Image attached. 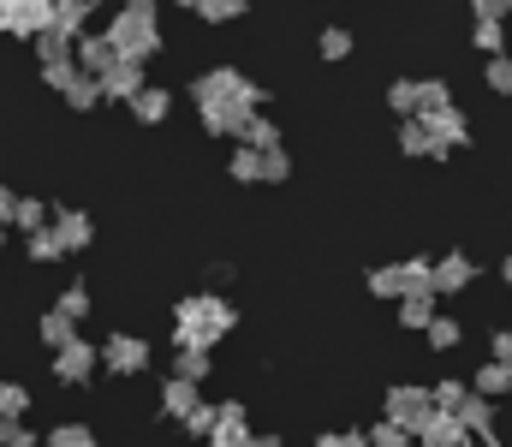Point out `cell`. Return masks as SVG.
Returning <instances> with one entry per match:
<instances>
[{"label":"cell","mask_w":512,"mask_h":447,"mask_svg":"<svg viewBox=\"0 0 512 447\" xmlns=\"http://www.w3.org/2000/svg\"><path fill=\"white\" fill-rule=\"evenodd\" d=\"M429 412H435V406H429V388H423V382H393V388H387V424L417 430Z\"/></svg>","instance_id":"cell-7"},{"label":"cell","mask_w":512,"mask_h":447,"mask_svg":"<svg viewBox=\"0 0 512 447\" xmlns=\"http://www.w3.org/2000/svg\"><path fill=\"white\" fill-rule=\"evenodd\" d=\"M233 322H239V310L221 293H191L173 304V340H179V352H191V346L215 352V340H227Z\"/></svg>","instance_id":"cell-1"},{"label":"cell","mask_w":512,"mask_h":447,"mask_svg":"<svg viewBox=\"0 0 512 447\" xmlns=\"http://www.w3.org/2000/svg\"><path fill=\"white\" fill-rule=\"evenodd\" d=\"M54 310H60L66 322H84V316H90V281H72V287L60 293V304H54Z\"/></svg>","instance_id":"cell-29"},{"label":"cell","mask_w":512,"mask_h":447,"mask_svg":"<svg viewBox=\"0 0 512 447\" xmlns=\"http://www.w3.org/2000/svg\"><path fill=\"white\" fill-rule=\"evenodd\" d=\"M36 60H42V84H48V90H66L72 72H78L72 42H66L60 30H42V36H36Z\"/></svg>","instance_id":"cell-5"},{"label":"cell","mask_w":512,"mask_h":447,"mask_svg":"<svg viewBox=\"0 0 512 447\" xmlns=\"http://www.w3.org/2000/svg\"><path fill=\"white\" fill-rule=\"evenodd\" d=\"M292 173V155L286 149H262V185H280Z\"/></svg>","instance_id":"cell-41"},{"label":"cell","mask_w":512,"mask_h":447,"mask_svg":"<svg viewBox=\"0 0 512 447\" xmlns=\"http://www.w3.org/2000/svg\"><path fill=\"white\" fill-rule=\"evenodd\" d=\"M251 447H286L280 436H251Z\"/></svg>","instance_id":"cell-50"},{"label":"cell","mask_w":512,"mask_h":447,"mask_svg":"<svg viewBox=\"0 0 512 447\" xmlns=\"http://www.w3.org/2000/svg\"><path fill=\"white\" fill-rule=\"evenodd\" d=\"M501 18H512V0H501Z\"/></svg>","instance_id":"cell-52"},{"label":"cell","mask_w":512,"mask_h":447,"mask_svg":"<svg viewBox=\"0 0 512 447\" xmlns=\"http://www.w3.org/2000/svg\"><path fill=\"white\" fill-rule=\"evenodd\" d=\"M465 287H477V263H471L465 251H447V257H435V263H429V293H435V298L465 293Z\"/></svg>","instance_id":"cell-10"},{"label":"cell","mask_w":512,"mask_h":447,"mask_svg":"<svg viewBox=\"0 0 512 447\" xmlns=\"http://www.w3.org/2000/svg\"><path fill=\"white\" fill-rule=\"evenodd\" d=\"M245 90H251V78H245L239 66H209V72H197V78H191V102H197V108L239 102Z\"/></svg>","instance_id":"cell-3"},{"label":"cell","mask_w":512,"mask_h":447,"mask_svg":"<svg viewBox=\"0 0 512 447\" xmlns=\"http://www.w3.org/2000/svg\"><path fill=\"white\" fill-rule=\"evenodd\" d=\"M417 126H423V138H429V161H447L453 149L471 138V126H465V114H459V108H441V114H417Z\"/></svg>","instance_id":"cell-4"},{"label":"cell","mask_w":512,"mask_h":447,"mask_svg":"<svg viewBox=\"0 0 512 447\" xmlns=\"http://www.w3.org/2000/svg\"><path fill=\"white\" fill-rule=\"evenodd\" d=\"M310 447H340V430H322V436H316Z\"/></svg>","instance_id":"cell-49"},{"label":"cell","mask_w":512,"mask_h":447,"mask_svg":"<svg viewBox=\"0 0 512 447\" xmlns=\"http://www.w3.org/2000/svg\"><path fill=\"white\" fill-rule=\"evenodd\" d=\"M501 281H507V287H512V257H507V263H501Z\"/></svg>","instance_id":"cell-51"},{"label":"cell","mask_w":512,"mask_h":447,"mask_svg":"<svg viewBox=\"0 0 512 447\" xmlns=\"http://www.w3.org/2000/svg\"><path fill=\"white\" fill-rule=\"evenodd\" d=\"M411 442H417V447H465V430H459V418H447V412H429V418L411 430Z\"/></svg>","instance_id":"cell-14"},{"label":"cell","mask_w":512,"mask_h":447,"mask_svg":"<svg viewBox=\"0 0 512 447\" xmlns=\"http://www.w3.org/2000/svg\"><path fill=\"white\" fill-rule=\"evenodd\" d=\"M126 108H131V120H137V126H161V120L173 114V90H161V84H143Z\"/></svg>","instance_id":"cell-13"},{"label":"cell","mask_w":512,"mask_h":447,"mask_svg":"<svg viewBox=\"0 0 512 447\" xmlns=\"http://www.w3.org/2000/svg\"><path fill=\"white\" fill-rule=\"evenodd\" d=\"M239 149H256V155H262V149H280V126L262 120V114H251V126L239 132Z\"/></svg>","instance_id":"cell-25"},{"label":"cell","mask_w":512,"mask_h":447,"mask_svg":"<svg viewBox=\"0 0 512 447\" xmlns=\"http://www.w3.org/2000/svg\"><path fill=\"white\" fill-rule=\"evenodd\" d=\"M435 316H441V310H435V293H411V298H399V328H417V334H423V328H429Z\"/></svg>","instance_id":"cell-19"},{"label":"cell","mask_w":512,"mask_h":447,"mask_svg":"<svg viewBox=\"0 0 512 447\" xmlns=\"http://www.w3.org/2000/svg\"><path fill=\"white\" fill-rule=\"evenodd\" d=\"M251 418H245V406L239 400H227L221 406V418H215V430H209V447H251Z\"/></svg>","instance_id":"cell-11"},{"label":"cell","mask_w":512,"mask_h":447,"mask_svg":"<svg viewBox=\"0 0 512 447\" xmlns=\"http://www.w3.org/2000/svg\"><path fill=\"white\" fill-rule=\"evenodd\" d=\"M459 430H465V442H471V436H489V430H495V406L471 394V400L459 406Z\"/></svg>","instance_id":"cell-20"},{"label":"cell","mask_w":512,"mask_h":447,"mask_svg":"<svg viewBox=\"0 0 512 447\" xmlns=\"http://www.w3.org/2000/svg\"><path fill=\"white\" fill-rule=\"evenodd\" d=\"M387 108L411 120V114H417V78H393V84H387Z\"/></svg>","instance_id":"cell-31"},{"label":"cell","mask_w":512,"mask_h":447,"mask_svg":"<svg viewBox=\"0 0 512 447\" xmlns=\"http://www.w3.org/2000/svg\"><path fill=\"white\" fill-rule=\"evenodd\" d=\"M191 6V18H203V24H233V18H245V0H185Z\"/></svg>","instance_id":"cell-22"},{"label":"cell","mask_w":512,"mask_h":447,"mask_svg":"<svg viewBox=\"0 0 512 447\" xmlns=\"http://www.w3.org/2000/svg\"><path fill=\"white\" fill-rule=\"evenodd\" d=\"M340 447H370V430H340Z\"/></svg>","instance_id":"cell-48"},{"label":"cell","mask_w":512,"mask_h":447,"mask_svg":"<svg viewBox=\"0 0 512 447\" xmlns=\"http://www.w3.org/2000/svg\"><path fill=\"white\" fill-rule=\"evenodd\" d=\"M316 48H322V60H346V54H352V30H340V24H328Z\"/></svg>","instance_id":"cell-37"},{"label":"cell","mask_w":512,"mask_h":447,"mask_svg":"<svg viewBox=\"0 0 512 447\" xmlns=\"http://www.w3.org/2000/svg\"><path fill=\"white\" fill-rule=\"evenodd\" d=\"M12 227H18V233H42V227H48L42 197H18V203H12Z\"/></svg>","instance_id":"cell-26"},{"label":"cell","mask_w":512,"mask_h":447,"mask_svg":"<svg viewBox=\"0 0 512 447\" xmlns=\"http://www.w3.org/2000/svg\"><path fill=\"white\" fill-rule=\"evenodd\" d=\"M423 334H429V346H435V352H453V346H459V334H465V328H459V322H453V316H435V322H429V328H423Z\"/></svg>","instance_id":"cell-33"},{"label":"cell","mask_w":512,"mask_h":447,"mask_svg":"<svg viewBox=\"0 0 512 447\" xmlns=\"http://www.w3.org/2000/svg\"><path fill=\"white\" fill-rule=\"evenodd\" d=\"M0 447H42V442H36L24 424H0Z\"/></svg>","instance_id":"cell-46"},{"label":"cell","mask_w":512,"mask_h":447,"mask_svg":"<svg viewBox=\"0 0 512 447\" xmlns=\"http://www.w3.org/2000/svg\"><path fill=\"white\" fill-rule=\"evenodd\" d=\"M197 400H203V394H197V382H179V376H167V382H161V412H167V418H185Z\"/></svg>","instance_id":"cell-18"},{"label":"cell","mask_w":512,"mask_h":447,"mask_svg":"<svg viewBox=\"0 0 512 447\" xmlns=\"http://www.w3.org/2000/svg\"><path fill=\"white\" fill-rule=\"evenodd\" d=\"M399 281H405V298L429 293V263H423V257H405V263H399Z\"/></svg>","instance_id":"cell-40"},{"label":"cell","mask_w":512,"mask_h":447,"mask_svg":"<svg viewBox=\"0 0 512 447\" xmlns=\"http://www.w3.org/2000/svg\"><path fill=\"white\" fill-rule=\"evenodd\" d=\"M370 447H417V442H411V430H399V424H387L382 418V424L370 430Z\"/></svg>","instance_id":"cell-43"},{"label":"cell","mask_w":512,"mask_h":447,"mask_svg":"<svg viewBox=\"0 0 512 447\" xmlns=\"http://www.w3.org/2000/svg\"><path fill=\"white\" fill-rule=\"evenodd\" d=\"M48 30H60L66 42L90 36V0H54V18H48Z\"/></svg>","instance_id":"cell-15"},{"label":"cell","mask_w":512,"mask_h":447,"mask_svg":"<svg viewBox=\"0 0 512 447\" xmlns=\"http://www.w3.org/2000/svg\"><path fill=\"white\" fill-rule=\"evenodd\" d=\"M399 149H405V155H429V138H423V126H417V120H405V126H399Z\"/></svg>","instance_id":"cell-44"},{"label":"cell","mask_w":512,"mask_h":447,"mask_svg":"<svg viewBox=\"0 0 512 447\" xmlns=\"http://www.w3.org/2000/svg\"><path fill=\"white\" fill-rule=\"evenodd\" d=\"M36 334H42V346H48V352H60V346H72V340H78V322H66L60 310H42V328H36Z\"/></svg>","instance_id":"cell-24"},{"label":"cell","mask_w":512,"mask_h":447,"mask_svg":"<svg viewBox=\"0 0 512 447\" xmlns=\"http://www.w3.org/2000/svg\"><path fill=\"white\" fill-rule=\"evenodd\" d=\"M96 90H102V102H131V96L143 90V66H137V60H120Z\"/></svg>","instance_id":"cell-16"},{"label":"cell","mask_w":512,"mask_h":447,"mask_svg":"<svg viewBox=\"0 0 512 447\" xmlns=\"http://www.w3.org/2000/svg\"><path fill=\"white\" fill-rule=\"evenodd\" d=\"M471 382H477V388H471V394H477V400H489V406H495V400H501V394H507V388H512V370H507V364H483V370H477V376H471Z\"/></svg>","instance_id":"cell-21"},{"label":"cell","mask_w":512,"mask_h":447,"mask_svg":"<svg viewBox=\"0 0 512 447\" xmlns=\"http://www.w3.org/2000/svg\"><path fill=\"white\" fill-rule=\"evenodd\" d=\"M60 96H66V102H72L78 114H90V108L102 102V90H96V78H84V72H72V84H66Z\"/></svg>","instance_id":"cell-30"},{"label":"cell","mask_w":512,"mask_h":447,"mask_svg":"<svg viewBox=\"0 0 512 447\" xmlns=\"http://www.w3.org/2000/svg\"><path fill=\"white\" fill-rule=\"evenodd\" d=\"M215 418H221V406H209V400H197L185 418H179V430H191V436H209L215 430Z\"/></svg>","instance_id":"cell-34"},{"label":"cell","mask_w":512,"mask_h":447,"mask_svg":"<svg viewBox=\"0 0 512 447\" xmlns=\"http://www.w3.org/2000/svg\"><path fill=\"white\" fill-rule=\"evenodd\" d=\"M227 173H233L239 185H262V155H256V149H233V161H227Z\"/></svg>","instance_id":"cell-32"},{"label":"cell","mask_w":512,"mask_h":447,"mask_svg":"<svg viewBox=\"0 0 512 447\" xmlns=\"http://www.w3.org/2000/svg\"><path fill=\"white\" fill-rule=\"evenodd\" d=\"M12 203H18V191H6V185H0V227H12Z\"/></svg>","instance_id":"cell-47"},{"label":"cell","mask_w":512,"mask_h":447,"mask_svg":"<svg viewBox=\"0 0 512 447\" xmlns=\"http://www.w3.org/2000/svg\"><path fill=\"white\" fill-rule=\"evenodd\" d=\"M465 400H471V382H465V376H441V382L429 388V406H435V412H447V418H459V406H465Z\"/></svg>","instance_id":"cell-17"},{"label":"cell","mask_w":512,"mask_h":447,"mask_svg":"<svg viewBox=\"0 0 512 447\" xmlns=\"http://www.w3.org/2000/svg\"><path fill=\"white\" fill-rule=\"evenodd\" d=\"M489 352H495L489 364H507L512 370V328H495V334H489Z\"/></svg>","instance_id":"cell-45"},{"label":"cell","mask_w":512,"mask_h":447,"mask_svg":"<svg viewBox=\"0 0 512 447\" xmlns=\"http://www.w3.org/2000/svg\"><path fill=\"white\" fill-rule=\"evenodd\" d=\"M54 239H60V251H84L90 239H96V221L84 215V209H54Z\"/></svg>","instance_id":"cell-12"},{"label":"cell","mask_w":512,"mask_h":447,"mask_svg":"<svg viewBox=\"0 0 512 447\" xmlns=\"http://www.w3.org/2000/svg\"><path fill=\"white\" fill-rule=\"evenodd\" d=\"M173 376H179V382H203V376H209V352H197V346H191V352H179Z\"/></svg>","instance_id":"cell-39"},{"label":"cell","mask_w":512,"mask_h":447,"mask_svg":"<svg viewBox=\"0 0 512 447\" xmlns=\"http://www.w3.org/2000/svg\"><path fill=\"white\" fill-rule=\"evenodd\" d=\"M96 364H102V352H96V340H72V346H60L54 352V382H66V388H84V382H96Z\"/></svg>","instance_id":"cell-6"},{"label":"cell","mask_w":512,"mask_h":447,"mask_svg":"<svg viewBox=\"0 0 512 447\" xmlns=\"http://www.w3.org/2000/svg\"><path fill=\"white\" fill-rule=\"evenodd\" d=\"M66 251H60V239H54V227H42V233H30V263H60Z\"/></svg>","instance_id":"cell-38"},{"label":"cell","mask_w":512,"mask_h":447,"mask_svg":"<svg viewBox=\"0 0 512 447\" xmlns=\"http://www.w3.org/2000/svg\"><path fill=\"white\" fill-rule=\"evenodd\" d=\"M24 412H30V388L0 382V424H24Z\"/></svg>","instance_id":"cell-27"},{"label":"cell","mask_w":512,"mask_h":447,"mask_svg":"<svg viewBox=\"0 0 512 447\" xmlns=\"http://www.w3.org/2000/svg\"><path fill=\"white\" fill-rule=\"evenodd\" d=\"M471 48H483V54L495 60V54H507V30H501V24H477V30H471Z\"/></svg>","instance_id":"cell-36"},{"label":"cell","mask_w":512,"mask_h":447,"mask_svg":"<svg viewBox=\"0 0 512 447\" xmlns=\"http://www.w3.org/2000/svg\"><path fill=\"white\" fill-rule=\"evenodd\" d=\"M102 370H114V376H143V370H149V340H143V334H108V340H102Z\"/></svg>","instance_id":"cell-8"},{"label":"cell","mask_w":512,"mask_h":447,"mask_svg":"<svg viewBox=\"0 0 512 447\" xmlns=\"http://www.w3.org/2000/svg\"><path fill=\"white\" fill-rule=\"evenodd\" d=\"M48 447H96V430L90 424H60V430H48Z\"/></svg>","instance_id":"cell-35"},{"label":"cell","mask_w":512,"mask_h":447,"mask_svg":"<svg viewBox=\"0 0 512 447\" xmlns=\"http://www.w3.org/2000/svg\"><path fill=\"white\" fill-rule=\"evenodd\" d=\"M0 233H6V227H0ZM0 245H6V239H0Z\"/></svg>","instance_id":"cell-53"},{"label":"cell","mask_w":512,"mask_h":447,"mask_svg":"<svg viewBox=\"0 0 512 447\" xmlns=\"http://www.w3.org/2000/svg\"><path fill=\"white\" fill-rule=\"evenodd\" d=\"M48 18H54V0H0V30H12V36H42L48 30Z\"/></svg>","instance_id":"cell-9"},{"label":"cell","mask_w":512,"mask_h":447,"mask_svg":"<svg viewBox=\"0 0 512 447\" xmlns=\"http://www.w3.org/2000/svg\"><path fill=\"white\" fill-rule=\"evenodd\" d=\"M364 287H370L376 298H393V304L405 298V281H399V263H387V269H370V275H364Z\"/></svg>","instance_id":"cell-28"},{"label":"cell","mask_w":512,"mask_h":447,"mask_svg":"<svg viewBox=\"0 0 512 447\" xmlns=\"http://www.w3.org/2000/svg\"><path fill=\"white\" fill-rule=\"evenodd\" d=\"M441 108H453L447 78H417V114H441ZM417 114H411V120H417Z\"/></svg>","instance_id":"cell-23"},{"label":"cell","mask_w":512,"mask_h":447,"mask_svg":"<svg viewBox=\"0 0 512 447\" xmlns=\"http://www.w3.org/2000/svg\"><path fill=\"white\" fill-rule=\"evenodd\" d=\"M483 78H489V90H495V96H512V54H495Z\"/></svg>","instance_id":"cell-42"},{"label":"cell","mask_w":512,"mask_h":447,"mask_svg":"<svg viewBox=\"0 0 512 447\" xmlns=\"http://www.w3.org/2000/svg\"><path fill=\"white\" fill-rule=\"evenodd\" d=\"M108 42H114V54L120 60H149V54H161V12H155V0H131L114 12V24L102 30Z\"/></svg>","instance_id":"cell-2"}]
</instances>
